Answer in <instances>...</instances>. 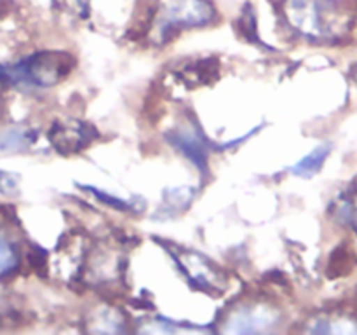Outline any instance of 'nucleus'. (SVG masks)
<instances>
[{
    "instance_id": "f257e3e1",
    "label": "nucleus",
    "mask_w": 357,
    "mask_h": 335,
    "mask_svg": "<svg viewBox=\"0 0 357 335\" xmlns=\"http://www.w3.org/2000/svg\"><path fill=\"white\" fill-rule=\"evenodd\" d=\"M284 14L289 24L310 38L333 35L337 9L331 0H286Z\"/></svg>"
},
{
    "instance_id": "f03ea898",
    "label": "nucleus",
    "mask_w": 357,
    "mask_h": 335,
    "mask_svg": "<svg viewBox=\"0 0 357 335\" xmlns=\"http://www.w3.org/2000/svg\"><path fill=\"white\" fill-rule=\"evenodd\" d=\"M68 66L56 54H35L16 65L0 66V80L28 86H51L61 79Z\"/></svg>"
},
{
    "instance_id": "7ed1b4c3",
    "label": "nucleus",
    "mask_w": 357,
    "mask_h": 335,
    "mask_svg": "<svg viewBox=\"0 0 357 335\" xmlns=\"http://www.w3.org/2000/svg\"><path fill=\"white\" fill-rule=\"evenodd\" d=\"M215 17V9L208 0H164L157 16V30L166 35L181 27H202Z\"/></svg>"
},
{
    "instance_id": "20e7f679",
    "label": "nucleus",
    "mask_w": 357,
    "mask_h": 335,
    "mask_svg": "<svg viewBox=\"0 0 357 335\" xmlns=\"http://www.w3.org/2000/svg\"><path fill=\"white\" fill-rule=\"evenodd\" d=\"M278 318L271 309H264L261 306L244 307L236 311L227 321L223 332L230 334H257V332H267L275 325Z\"/></svg>"
},
{
    "instance_id": "39448f33",
    "label": "nucleus",
    "mask_w": 357,
    "mask_h": 335,
    "mask_svg": "<svg viewBox=\"0 0 357 335\" xmlns=\"http://www.w3.org/2000/svg\"><path fill=\"white\" fill-rule=\"evenodd\" d=\"M94 136L93 129L75 122V124L56 126L51 131V143L63 154H73L82 150Z\"/></svg>"
},
{
    "instance_id": "423d86ee",
    "label": "nucleus",
    "mask_w": 357,
    "mask_h": 335,
    "mask_svg": "<svg viewBox=\"0 0 357 335\" xmlns=\"http://www.w3.org/2000/svg\"><path fill=\"white\" fill-rule=\"evenodd\" d=\"M171 142L185 154L190 157L201 170L206 166V152H204V143L202 140L195 135L194 131H176L171 136Z\"/></svg>"
},
{
    "instance_id": "0eeeda50",
    "label": "nucleus",
    "mask_w": 357,
    "mask_h": 335,
    "mask_svg": "<svg viewBox=\"0 0 357 335\" xmlns=\"http://www.w3.org/2000/svg\"><path fill=\"white\" fill-rule=\"evenodd\" d=\"M330 150H331V147L326 145V143H323V145H317L312 152L307 154L303 159H300L298 163L291 168V171L295 174H298V177H303V178L312 177L314 173H317V171L321 170V166L324 164L326 157L330 156Z\"/></svg>"
},
{
    "instance_id": "6e6552de",
    "label": "nucleus",
    "mask_w": 357,
    "mask_h": 335,
    "mask_svg": "<svg viewBox=\"0 0 357 335\" xmlns=\"http://www.w3.org/2000/svg\"><path fill=\"white\" fill-rule=\"evenodd\" d=\"M33 138L35 135L26 128L7 129L0 135V152H20V150L28 149Z\"/></svg>"
},
{
    "instance_id": "1a4fd4ad",
    "label": "nucleus",
    "mask_w": 357,
    "mask_h": 335,
    "mask_svg": "<svg viewBox=\"0 0 357 335\" xmlns=\"http://www.w3.org/2000/svg\"><path fill=\"white\" fill-rule=\"evenodd\" d=\"M20 265L17 250L9 239L0 236V279L13 274Z\"/></svg>"
},
{
    "instance_id": "9d476101",
    "label": "nucleus",
    "mask_w": 357,
    "mask_h": 335,
    "mask_svg": "<svg viewBox=\"0 0 357 335\" xmlns=\"http://www.w3.org/2000/svg\"><path fill=\"white\" fill-rule=\"evenodd\" d=\"M2 311H3V302H2V299H0V314H2Z\"/></svg>"
}]
</instances>
